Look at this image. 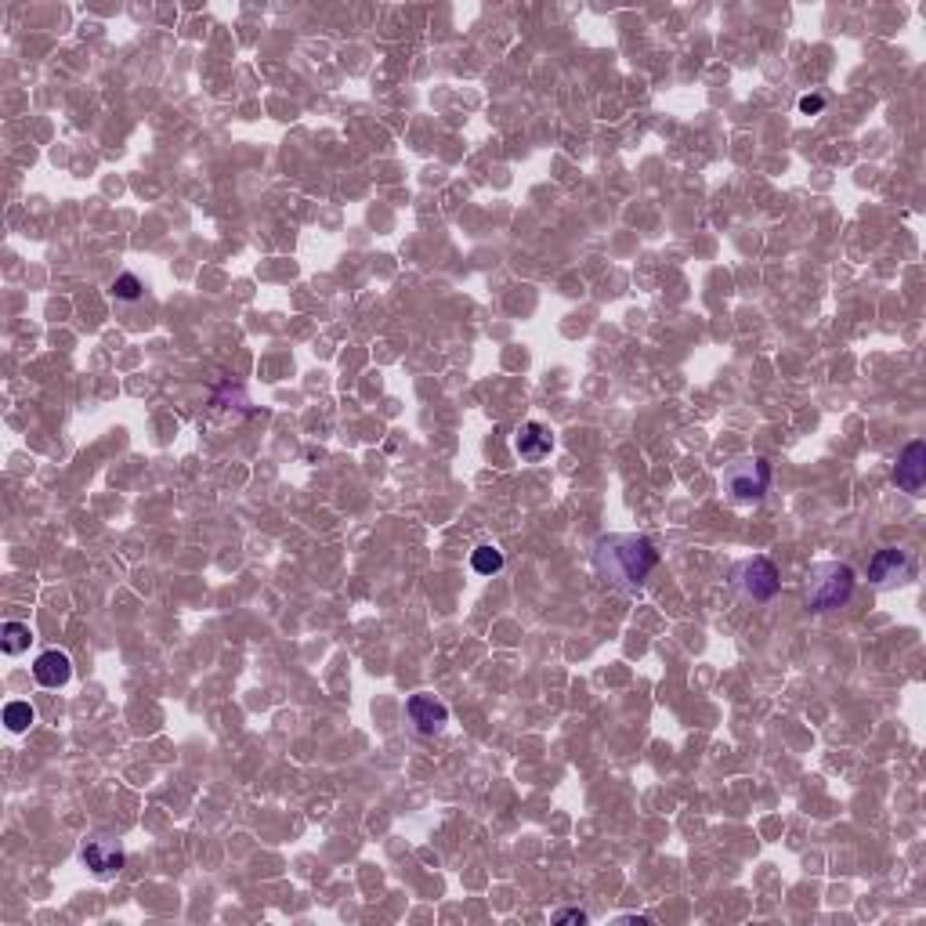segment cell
<instances>
[{
	"label": "cell",
	"mask_w": 926,
	"mask_h": 926,
	"mask_svg": "<svg viewBox=\"0 0 926 926\" xmlns=\"http://www.w3.org/2000/svg\"><path fill=\"white\" fill-rule=\"evenodd\" d=\"M655 568H659V550L648 536L612 532L594 543V572L612 590H641Z\"/></svg>",
	"instance_id": "6da1fadb"
},
{
	"label": "cell",
	"mask_w": 926,
	"mask_h": 926,
	"mask_svg": "<svg viewBox=\"0 0 926 926\" xmlns=\"http://www.w3.org/2000/svg\"><path fill=\"white\" fill-rule=\"evenodd\" d=\"M854 568L843 565V561H818L807 572V608L818 615L836 612L854 597Z\"/></svg>",
	"instance_id": "7a4b0ae2"
},
{
	"label": "cell",
	"mask_w": 926,
	"mask_h": 926,
	"mask_svg": "<svg viewBox=\"0 0 926 926\" xmlns=\"http://www.w3.org/2000/svg\"><path fill=\"white\" fill-rule=\"evenodd\" d=\"M731 583H735V590L742 594V601L764 605V601H771V597L782 590V572H778V565L771 558L753 554V558L738 561Z\"/></svg>",
	"instance_id": "3957f363"
},
{
	"label": "cell",
	"mask_w": 926,
	"mask_h": 926,
	"mask_svg": "<svg viewBox=\"0 0 926 926\" xmlns=\"http://www.w3.org/2000/svg\"><path fill=\"white\" fill-rule=\"evenodd\" d=\"M771 478H775V471H771V460H764V456L735 460L728 471H724V485H728V492L738 503L764 500V492L771 489Z\"/></svg>",
	"instance_id": "277c9868"
},
{
	"label": "cell",
	"mask_w": 926,
	"mask_h": 926,
	"mask_svg": "<svg viewBox=\"0 0 926 926\" xmlns=\"http://www.w3.org/2000/svg\"><path fill=\"white\" fill-rule=\"evenodd\" d=\"M912 568H916V561H912V554L905 547H883L869 561V583L887 590L894 583H905L912 576Z\"/></svg>",
	"instance_id": "5b68a950"
},
{
	"label": "cell",
	"mask_w": 926,
	"mask_h": 926,
	"mask_svg": "<svg viewBox=\"0 0 926 926\" xmlns=\"http://www.w3.org/2000/svg\"><path fill=\"white\" fill-rule=\"evenodd\" d=\"M894 485H898L901 492H908V496H923V485H926V442L923 438H916V442H908L905 449H901L898 463H894Z\"/></svg>",
	"instance_id": "8992f818"
},
{
	"label": "cell",
	"mask_w": 926,
	"mask_h": 926,
	"mask_svg": "<svg viewBox=\"0 0 926 926\" xmlns=\"http://www.w3.org/2000/svg\"><path fill=\"white\" fill-rule=\"evenodd\" d=\"M550 449H554V431H550L547 424L529 420V424L518 427V435H514V453H518L521 460H529V463L547 460Z\"/></svg>",
	"instance_id": "52a82bcc"
},
{
	"label": "cell",
	"mask_w": 926,
	"mask_h": 926,
	"mask_svg": "<svg viewBox=\"0 0 926 926\" xmlns=\"http://www.w3.org/2000/svg\"><path fill=\"white\" fill-rule=\"evenodd\" d=\"M406 713L420 735H438V731L449 724V709H445L435 695H409Z\"/></svg>",
	"instance_id": "ba28073f"
},
{
	"label": "cell",
	"mask_w": 926,
	"mask_h": 926,
	"mask_svg": "<svg viewBox=\"0 0 926 926\" xmlns=\"http://www.w3.org/2000/svg\"><path fill=\"white\" fill-rule=\"evenodd\" d=\"M33 677H37L40 688H66L69 677H73V662H69L66 652H40L37 662H33Z\"/></svg>",
	"instance_id": "9c48e42d"
},
{
	"label": "cell",
	"mask_w": 926,
	"mask_h": 926,
	"mask_svg": "<svg viewBox=\"0 0 926 926\" xmlns=\"http://www.w3.org/2000/svg\"><path fill=\"white\" fill-rule=\"evenodd\" d=\"M84 865L91 872H95L98 879H109V876H120V869H123V851H116V847H109V843H102V840H95V843H87L84 847Z\"/></svg>",
	"instance_id": "30bf717a"
},
{
	"label": "cell",
	"mask_w": 926,
	"mask_h": 926,
	"mask_svg": "<svg viewBox=\"0 0 926 926\" xmlns=\"http://www.w3.org/2000/svg\"><path fill=\"white\" fill-rule=\"evenodd\" d=\"M29 641H33V634H29L26 623H4V630H0V648H4V655H22L29 648Z\"/></svg>",
	"instance_id": "8fae6325"
},
{
	"label": "cell",
	"mask_w": 926,
	"mask_h": 926,
	"mask_svg": "<svg viewBox=\"0 0 926 926\" xmlns=\"http://www.w3.org/2000/svg\"><path fill=\"white\" fill-rule=\"evenodd\" d=\"M471 568L478 576H496L503 568V550H496L492 543H482V547L471 554Z\"/></svg>",
	"instance_id": "7c38bea8"
},
{
	"label": "cell",
	"mask_w": 926,
	"mask_h": 926,
	"mask_svg": "<svg viewBox=\"0 0 926 926\" xmlns=\"http://www.w3.org/2000/svg\"><path fill=\"white\" fill-rule=\"evenodd\" d=\"M33 720H37V713H33L29 702H8V706H4V724H8V731H29Z\"/></svg>",
	"instance_id": "4fadbf2b"
},
{
	"label": "cell",
	"mask_w": 926,
	"mask_h": 926,
	"mask_svg": "<svg viewBox=\"0 0 926 926\" xmlns=\"http://www.w3.org/2000/svg\"><path fill=\"white\" fill-rule=\"evenodd\" d=\"M142 293H145L142 279H138V275H131V272H123L120 279L113 283V297H116V301H142Z\"/></svg>",
	"instance_id": "5bb4252c"
},
{
	"label": "cell",
	"mask_w": 926,
	"mask_h": 926,
	"mask_svg": "<svg viewBox=\"0 0 926 926\" xmlns=\"http://www.w3.org/2000/svg\"><path fill=\"white\" fill-rule=\"evenodd\" d=\"M550 919H554V923H579V926H583L590 916H586L583 908H558V912H554Z\"/></svg>",
	"instance_id": "9a60e30c"
},
{
	"label": "cell",
	"mask_w": 926,
	"mask_h": 926,
	"mask_svg": "<svg viewBox=\"0 0 926 926\" xmlns=\"http://www.w3.org/2000/svg\"><path fill=\"white\" fill-rule=\"evenodd\" d=\"M825 109V98L822 95H804L800 98V113L804 116H818Z\"/></svg>",
	"instance_id": "2e32d148"
},
{
	"label": "cell",
	"mask_w": 926,
	"mask_h": 926,
	"mask_svg": "<svg viewBox=\"0 0 926 926\" xmlns=\"http://www.w3.org/2000/svg\"><path fill=\"white\" fill-rule=\"evenodd\" d=\"M619 923H630V926H648L652 923V916H623Z\"/></svg>",
	"instance_id": "e0dca14e"
}]
</instances>
